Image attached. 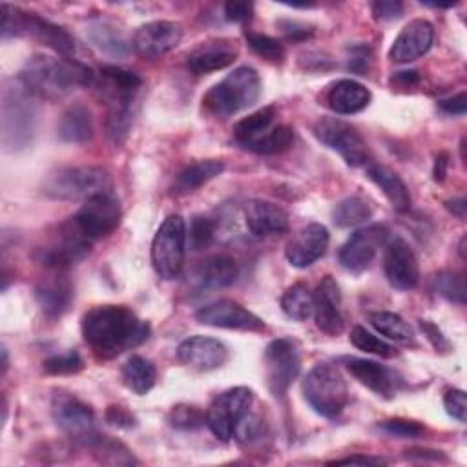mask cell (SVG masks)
Listing matches in <instances>:
<instances>
[{"mask_svg": "<svg viewBox=\"0 0 467 467\" xmlns=\"http://www.w3.org/2000/svg\"><path fill=\"white\" fill-rule=\"evenodd\" d=\"M82 336L95 356L102 359L142 345L150 334V325L124 305H97L82 316Z\"/></svg>", "mask_w": 467, "mask_h": 467, "instance_id": "obj_1", "label": "cell"}, {"mask_svg": "<svg viewBox=\"0 0 467 467\" xmlns=\"http://www.w3.org/2000/svg\"><path fill=\"white\" fill-rule=\"evenodd\" d=\"M20 84L35 97L55 100L77 88L95 84V73L73 58L33 55L20 71Z\"/></svg>", "mask_w": 467, "mask_h": 467, "instance_id": "obj_2", "label": "cell"}, {"mask_svg": "<svg viewBox=\"0 0 467 467\" xmlns=\"http://www.w3.org/2000/svg\"><path fill=\"white\" fill-rule=\"evenodd\" d=\"M142 86L137 73L122 69L119 66H104L100 69V93L108 104L106 133L120 144L130 133L133 120V100Z\"/></svg>", "mask_w": 467, "mask_h": 467, "instance_id": "obj_3", "label": "cell"}, {"mask_svg": "<svg viewBox=\"0 0 467 467\" xmlns=\"http://www.w3.org/2000/svg\"><path fill=\"white\" fill-rule=\"evenodd\" d=\"M33 95L22 84H5L2 89V146L5 151L27 148L35 135L36 108Z\"/></svg>", "mask_w": 467, "mask_h": 467, "instance_id": "obj_4", "label": "cell"}, {"mask_svg": "<svg viewBox=\"0 0 467 467\" xmlns=\"http://www.w3.org/2000/svg\"><path fill=\"white\" fill-rule=\"evenodd\" d=\"M261 95V78L250 66H239L221 82L212 86L204 97V108L217 117H230L252 106Z\"/></svg>", "mask_w": 467, "mask_h": 467, "instance_id": "obj_5", "label": "cell"}, {"mask_svg": "<svg viewBox=\"0 0 467 467\" xmlns=\"http://www.w3.org/2000/svg\"><path fill=\"white\" fill-rule=\"evenodd\" d=\"M109 188V173L100 166H62L49 171L42 182L44 195L58 201L89 199Z\"/></svg>", "mask_w": 467, "mask_h": 467, "instance_id": "obj_6", "label": "cell"}, {"mask_svg": "<svg viewBox=\"0 0 467 467\" xmlns=\"http://www.w3.org/2000/svg\"><path fill=\"white\" fill-rule=\"evenodd\" d=\"M0 11H2L0 29L4 38L15 36V35H27L60 55H71L75 51V40L64 27L35 13H27L7 4H2Z\"/></svg>", "mask_w": 467, "mask_h": 467, "instance_id": "obj_7", "label": "cell"}, {"mask_svg": "<svg viewBox=\"0 0 467 467\" xmlns=\"http://www.w3.org/2000/svg\"><path fill=\"white\" fill-rule=\"evenodd\" d=\"M306 403L323 418H336L348 401L347 383L341 372L330 363H317L303 379Z\"/></svg>", "mask_w": 467, "mask_h": 467, "instance_id": "obj_8", "label": "cell"}, {"mask_svg": "<svg viewBox=\"0 0 467 467\" xmlns=\"http://www.w3.org/2000/svg\"><path fill=\"white\" fill-rule=\"evenodd\" d=\"M186 252V223L181 215H168L151 241V265L159 277H179Z\"/></svg>", "mask_w": 467, "mask_h": 467, "instance_id": "obj_9", "label": "cell"}, {"mask_svg": "<svg viewBox=\"0 0 467 467\" xmlns=\"http://www.w3.org/2000/svg\"><path fill=\"white\" fill-rule=\"evenodd\" d=\"M312 131L321 144L337 151L348 166L368 164V146L361 133L352 124L337 117H321L314 122Z\"/></svg>", "mask_w": 467, "mask_h": 467, "instance_id": "obj_10", "label": "cell"}, {"mask_svg": "<svg viewBox=\"0 0 467 467\" xmlns=\"http://www.w3.org/2000/svg\"><path fill=\"white\" fill-rule=\"evenodd\" d=\"M252 403L254 392L248 387H232L210 403L204 421L215 438L228 441L234 438L241 420L250 412Z\"/></svg>", "mask_w": 467, "mask_h": 467, "instance_id": "obj_11", "label": "cell"}, {"mask_svg": "<svg viewBox=\"0 0 467 467\" xmlns=\"http://www.w3.org/2000/svg\"><path fill=\"white\" fill-rule=\"evenodd\" d=\"M51 416L57 427L77 443L91 447L100 436L95 429L93 410L73 394L62 390L55 392L51 400Z\"/></svg>", "mask_w": 467, "mask_h": 467, "instance_id": "obj_12", "label": "cell"}, {"mask_svg": "<svg viewBox=\"0 0 467 467\" xmlns=\"http://www.w3.org/2000/svg\"><path fill=\"white\" fill-rule=\"evenodd\" d=\"M89 250L91 239L86 237L71 219V223L58 226L57 235H53L49 243L36 248L35 259L44 266L62 270L84 259Z\"/></svg>", "mask_w": 467, "mask_h": 467, "instance_id": "obj_13", "label": "cell"}, {"mask_svg": "<svg viewBox=\"0 0 467 467\" xmlns=\"http://www.w3.org/2000/svg\"><path fill=\"white\" fill-rule=\"evenodd\" d=\"M263 363L270 392L275 398H283L301 370V359L296 343L286 337L270 341L265 348Z\"/></svg>", "mask_w": 467, "mask_h": 467, "instance_id": "obj_14", "label": "cell"}, {"mask_svg": "<svg viewBox=\"0 0 467 467\" xmlns=\"http://www.w3.org/2000/svg\"><path fill=\"white\" fill-rule=\"evenodd\" d=\"M120 215V202L109 190L86 199L73 221L80 232L93 241L109 235L119 226Z\"/></svg>", "mask_w": 467, "mask_h": 467, "instance_id": "obj_15", "label": "cell"}, {"mask_svg": "<svg viewBox=\"0 0 467 467\" xmlns=\"http://www.w3.org/2000/svg\"><path fill=\"white\" fill-rule=\"evenodd\" d=\"M389 230L383 224H368L356 230L339 250V263L352 274H361L368 268L378 250L387 243Z\"/></svg>", "mask_w": 467, "mask_h": 467, "instance_id": "obj_16", "label": "cell"}, {"mask_svg": "<svg viewBox=\"0 0 467 467\" xmlns=\"http://www.w3.org/2000/svg\"><path fill=\"white\" fill-rule=\"evenodd\" d=\"M195 319L202 325L215 328H230V330H263L265 323L243 305L232 299H217L195 312Z\"/></svg>", "mask_w": 467, "mask_h": 467, "instance_id": "obj_17", "label": "cell"}, {"mask_svg": "<svg viewBox=\"0 0 467 467\" xmlns=\"http://www.w3.org/2000/svg\"><path fill=\"white\" fill-rule=\"evenodd\" d=\"M383 268L387 281L398 290H412L420 281L418 257L401 237H394L385 244Z\"/></svg>", "mask_w": 467, "mask_h": 467, "instance_id": "obj_18", "label": "cell"}, {"mask_svg": "<svg viewBox=\"0 0 467 467\" xmlns=\"http://www.w3.org/2000/svg\"><path fill=\"white\" fill-rule=\"evenodd\" d=\"M182 38V27L171 20L142 24L133 35V49L144 58H157L175 49Z\"/></svg>", "mask_w": 467, "mask_h": 467, "instance_id": "obj_19", "label": "cell"}, {"mask_svg": "<svg viewBox=\"0 0 467 467\" xmlns=\"http://www.w3.org/2000/svg\"><path fill=\"white\" fill-rule=\"evenodd\" d=\"M343 363L350 376H354L361 385H365L368 390L381 398H394L396 392L403 387V378L396 370L372 359L348 356L343 358Z\"/></svg>", "mask_w": 467, "mask_h": 467, "instance_id": "obj_20", "label": "cell"}, {"mask_svg": "<svg viewBox=\"0 0 467 467\" xmlns=\"http://www.w3.org/2000/svg\"><path fill=\"white\" fill-rule=\"evenodd\" d=\"M177 359L193 370L210 372L226 363L228 348L215 337L190 336L177 347Z\"/></svg>", "mask_w": 467, "mask_h": 467, "instance_id": "obj_21", "label": "cell"}, {"mask_svg": "<svg viewBox=\"0 0 467 467\" xmlns=\"http://www.w3.org/2000/svg\"><path fill=\"white\" fill-rule=\"evenodd\" d=\"M330 234L325 224L310 223L296 232L285 248L286 261L296 268H306L321 259L328 248Z\"/></svg>", "mask_w": 467, "mask_h": 467, "instance_id": "obj_22", "label": "cell"}, {"mask_svg": "<svg viewBox=\"0 0 467 467\" xmlns=\"http://www.w3.org/2000/svg\"><path fill=\"white\" fill-rule=\"evenodd\" d=\"M434 40V27L425 18H414L409 24L403 26V29L394 38L389 58L398 64L412 62L420 57H423Z\"/></svg>", "mask_w": 467, "mask_h": 467, "instance_id": "obj_23", "label": "cell"}, {"mask_svg": "<svg viewBox=\"0 0 467 467\" xmlns=\"http://www.w3.org/2000/svg\"><path fill=\"white\" fill-rule=\"evenodd\" d=\"M314 317L316 327L328 336H339L345 328L341 292L332 275H325L314 292Z\"/></svg>", "mask_w": 467, "mask_h": 467, "instance_id": "obj_24", "label": "cell"}, {"mask_svg": "<svg viewBox=\"0 0 467 467\" xmlns=\"http://www.w3.org/2000/svg\"><path fill=\"white\" fill-rule=\"evenodd\" d=\"M237 58V47L232 40L217 38L199 44L193 51H190L186 58V66L195 75H206L212 71H219L234 64Z\"/></svg>", "mask_w": 467, "mask_h": 467, "instance_id": "obj_25", "label": "cell"}, {"mask_svg": "<svg viewBox=\"0 0 467 467\" xmlns=\"http://www.w3.org/2000/svg\"><path fill=\"white\" fill-rule=\"evenodd\" d=\"M243 215L248 230L257 237L285 234L288 230L286 212L270 201L252 199L244 202Z\"/></svg>", "mask_w": 467, "mask_h": 467, "instance_id": "obj_26", "label": "cell"}, {"mask_svg": "<svg viewBox=\"0 0 467 467\" xmlns=\"http://www.w3.org/2000/svg\"><path fill=\"white\" fill-rule=\"evenodd\" d=\"M239 268L228 255H212L204 259L192 274V286L195 292H208L230 286L237 279Z\"/></svg>", "mask_w": 467, "mask_h": 467, "instance_id": "obj_27", "label": "cell"}, {"mask_svg": "<svg viewBox=\"0 0 467 467\" xmlns=\"http://www.w3.org/2000/svg\"><path fill=\"white\" fill-rule=\"evenodd\" d=\"M370 99V91L352 78H339L327 91L328 108L339 115L359 113L368 106Z\"/></svg>", "mask_w": 467, "mask_h": 467, "instance_id": "obj_28", "label": "cell"}, {"mask_svg": "<svg viewBox=\"0 0 467 467\" xmlns=\"http://www.w3.org/2000/svg\"><path fill=\"white\" fill-rule=\"evenodd\" d=\"M35 296L46 316L58 317L73 299V285L66 275H47L36 285Z\"/></svg>", "mask_w": 467, "mask_h": 467, "instance_id": "obj_29", "label": "cell"}, {"mask_svg": "<svg viewBox=\"0 0 467 467\" xmlns=\"http://www.w3.org/2000/svg\"><path fill=\"white\" fill-rule=\"evenodd\" d=\"M367 175L368 179L383 192V195L387 197V201L390 202V206L403 213L409 212L410 208V192L407 188V184L403 182V179L389 170L387 166H379V164H367Z\"/></svg>", "mask_w": 467, "mask_h": 467, "instance_id": "obj_30", "label": "cell"}, {"mask_svg": "<svg viewBox=\"0 0 467 467\" xmlns=\"http://www.w3.org/2000/svg\"><path fill=\"white\" fill-rule=\"evenodd\" d=\"M93 137V119L86 106H69L58 122V139L69 144H82Z\"/></svg>", "mask_w": 467, "mask_h": 467, "instance_id": "obj_31", "label": "cell"}, {"mask_svg": "<svg viewBox=\"0 0 467 467\" xmlns=\"http://www.w3.org/2000/svg\"><path fill=\"white\" fill-rule=\"evenodd\" d=\"M224 171V162L221 159H204L188 164L179 171L173 181L175 193H190L206 184L208 181L215 179Z\"/></svg>", "mask_w": 467, "mask_h": 467, "instance_id": "obj_32", "label": "cell"}, {"mask_svg": "<svg viewBox=\"0 0 467 467\" xmlns=\"http://www.w3.org/2000/svg\"><path fill=\"white\" fill-rule=\"evenodd\" d=\"M124 385L139 396L148 394L157 379V370L153 363L142 356H131L122 367Z\"/></svg>", "mask_w": 467, "mask_h": 467, "instance_id": "obj_33", "label": "cell"}, {"mask_svg": "<svg viewBox=\"0 0 467 467\" xmlns=\"http://www.w3.org/2000/svg\"><path fill=\"white\" fill-rule=\"evenodd\" d=\"M86 36L97 49H100L106 55L126 57L130 53V42L124 38L120 29L111 24H106V22L93 24L88 27Z\"/></svg>", "mask_w": 467, "mask_h": 467, "instance_id": "obj_34", "label": "cell"}, {"mask_svg": "<svg viewBox=\"0 0 467 467\" xmlns=\"http://www.w3.org/2000/svg\"><path fill=\"white\" fill-rule=\"evenodd\" d=\"M275 119V108L274 106H265L248 117L241 119L234 126V139L244 148L248 142L255 140L259 135H263L266 130L274 126Z\"/></svg>", "mask_w": 467, "mask_h": 467, "instance_id": "obj_35", "label": "cell"}, {"mask_svg": "<svg viewBox=\"0 0 467 467\" xmlns=\"http://www.w3.org/2000/svg\"><path fill=\"white\" fill-rule=\"evenodd\" d=\"M294 142V130L288 124H277L248 142L244 148L259 155H275L286 151Z\"/></svg>", "mask_w": 467, "mask_h": 467, "instance_id": "obj_36", "label": "cell"}, {"mask_svg": "<svg viewBox=\"0 0 467 467\" xmlns=\"http://www.w3.org/2000/svg\"><path fill=\"white\" fill-rule=\"evenodd\" d=\"M281 308L290 319L306 321L314 314V294L305 283H296L285 290Z\"/></svg>", "mask_w": 467, "mask_h": 467, "instance_id": "obj_37", "label": "cell"}, {"mask_svg": "<svg viewBox=\"0 0 467 467\" xmlns=\"http://www.w3.org/2000/svg\"><path fill=\"white\" fill-rule=\"evenodd\" d=\"M370 325L389 339H394L398 343H412L414 341V332L410 325L398 314L387 312V310H378L368 316Z\"/></svg>", "mask_w": 467, "mask_h": 467, "instance_id": "obj_38", "label": "cell"}, {"mask_svg": "<svg viewBox=\"0 0 467 467\" xmlns=\"http://www.w3.org/2000/svg\"><path fill=\"white\" fill-rule=\"evenodd\" d=\"M372 215L370 204L361 197H347L343 199L332 212V219L341 228H352L363 224Z\"/></svg>", "mask_w": 467, "mask_h": 467, "instance_id": "obj_39", "label": "cell"}, {"mask_svg": "<svg viewBox=\"0 0 467 467\" xmlns=\"http://www.w3.org/2000/svg\"><path fill=\"white\" fill-rule=\"evenodd\" d=\"M95 449V456L99 462L108 465H133L137 463L131 451L122 445L120 441H115L108 436H99V440L91 445Z\"/></svg>", "mask_w": 467, "mask_h": 467, "instance_id": "obj_40", "label": "cell"}, {"mask_svg": "<svg viewBox=\"0 0 467 467\" xmlns=\"http://www.w3.org/2000/svg\"><path fill=\"white\" fill-rule=\"evenodd\" d=\"M350 341L356 348L374 354V356H379V358H385V359L394 358L398 354L392 345L385 343L383 339H379L378 336H374L372 332H368L365 327H359V325L350 330Z\"/></svg>", "mask_w": 467, "mask_h": 467, "instance_id": "obj_41", "label": "cell"}, {"mask_svg": "<svg viewBox=\"0 0 467 467\" xmlns=\"http://www.w3.org/2000/svg\"><path fill=\"white\" fill-rule=\"evenodd\" d=\"M432 286L436 290V294H440L441 297L463 305L465 303V279L462 274L456 272H438L432 279Z\"/></svg>", "mask_w": 467, "mask_h": 467, "instance_id": "obj_42", "label": "cell"}, {"mask_svg": "<svg viewBox=\"0 0 467 467\" xmlns=\"http://www.w3.org/2000/svg\"><path fill=\"white\" fill-rule=\"evenodd\" d=\"M213 237H215V226H213L212 219H208L204 215H195L190 221V228L186 230V243H188L190 250L201 252V250L208 248L212 244Z\"/></svg>", "mask_w": 467, "mask_h": 467, "instance_id": "obj_43", "label": "cell"}, {"mask_svg": "<svg viewBox=\"0 0 467 467\" xmlns=\"http://www.w3.org/2000/svg\"><path fill=\"white\" fill-rule=\"evenodd\" d=\"M244 38L252 47V51L266 60H281L285 57V46L274 36L255 33V31H246Z\"/></svg>", "mask_w": 467, "mask_h": 467, "instance_id": "obj_44", "label": "cell"}, {"mask_svg": "<svg viewBox=\"0 0 467 467\" xmlns=\"http://www.w3.org/2000/svg\"><path fill=\"white\" fill-rule=\"evenodd\" d=\"M42 365L47 374H75L84 367V361L77 350H67L47 358Z\"/></svg>", "mask_w": 467, "mask_h": 467, "instance_id": "obj_45", "label": "cell"}, {"mask_svg": "<svg viewBox=\"0 0 467 467\" xmlns=\"http://www.w3.org/2000/svg\"><path fill=\"white\" fill-rule=\"evenodd\" d=\"M204 421V416L197 407L177 405L170 412V423L177 429H197Z\"/></svg>", "mask_w": 467, "mask_h": 467, "instance_id": "obj_46", "label": "cell"}, {"mask_svg": "<svg viewBox=\"0 0 467 467\" xmlns=\"http://www.w3.org/2000/svg\"><path fill=\"white\" fill-rule=\"evenodd\" d=\"M379 429L390 436L398 438H418L423 432V427L416 421L403 420V418H392L379 423Z\"/></svg>", "mask_w": 467, "mask_h": 467, "instance_id": "obj_47", "label": "cell"}, {"mask_svg": "<svg viewBox=\"0 0 467 467\" xmlns=\"http://www.w3.org/2000/svg\"><path fill=\"white\" fill-rule=\"evenodd\" d=\"M443 407L449 416L454 420L465 423L467 420V403H465V392L462 389H451L443 396Z\"/></svg>", "mask_w": 467, "mask_h": 467, "instance_id": "obj_48", "label": "cell"}, {"mask_svg": "<svg viewBox=\"0 0 467 467\" xmlns=\"http://www.w3.org/2000/svg\"><path fill=\"white\" fill-rule=\"evenodd\" d=\"M224 18L228 22H246L252 18L254 4L252 2H241V0H230L223 7Z\"/></svg>", "mask_w": 467, "mask_h": 467, "instance_id": "obj_49", "label": "cell"}, {"mask_svg": "<svg viewBox=\"0 0 467 467\" xmlns=\"http://www.w3.org/2000/svg\"><path fill=\"white\" fill-rule=\"evenodd\" d=\"M370 9H372L374 18H378V20H394V18L401 16L403 4L392 2V0H383V2H372Z\"/></svg>", "mask_w": 467, "mask_h": 467, "instance_id": "obj_50", "label": "cell"}, {"mask_svg": "<svg viewBox=\"0 0 467 467\" xmlns=\"http://www.w3.org/2000/svg\"><path fill=\"white\" fill-rule=\"evenodd\" d=\"M106 421L115 425V427H133L135 425V420L133 416L124 409V407H119V405H109L108 410H106Z\"/></svg>", "mask_w": 467, "mask_h": 467, "instance_id": "obj_51", "label": "cell"}, {"mask_svg": "<svg viewBox=\"0 0 467 467\" xmlns=\"http://www.w3.org/2000/svg\"><path fill=\"white\" fill-rule=\"evenodd\" d=\"M420 327H421V330L425 332L427 339L432 343V347H434L436 350H441V352L449 350V343H447L445 336L441 334V330H440L434 323L421 319V321H420Z\"/></svg>", "mask_w": 467, "mask_h": 467, "instance_id": "obj_52", "label": "cell"}, {"mask_svg": "<svg viewBox=\"0 0 467 467\" xmlns=\"http://www.w3.org/2000/svg\"><path fill=\"white\" fill-rule=\"evenodd\" d=\"M440 108L449 115H463L467 109V95L465 91H460L458 95H452L449 99L440 100Z\"/></svg>", "mask_w": 467, "mask_h": 467, "instance_id": "obj_53", "label": "cell"}, {"mask_svg": "<svg viewBox=\"0 0 467 467\" xmlns=\"http://www.w3.org/2000/svg\"><path fill=\"white\" fill-rule=\"evenodd\" d=\"M283 31L286 35V38L290 40H299V38H308L312 35V29H308L305 24H299V22H283Z\"/></svg>", "mask_w": 467, "mask_h": 467, "instance_id": "obj_54", "label": "cell"}, {"mask_svg": "<svg viewBox=\"0 0 467 467\" xmlns=\"http://www.w3.org/2000/svg\"><path fill=\"white\" fill-rule=\"evenodd\" d=\"M368 49L367 47H356L352 53V58L348 60V67L358 71L359 75H363V71H367L368 67Z\"/></svg>", "mask_w": 467, "mask_h": 467, "instance_id": "obj_55", "label": "cell"}, {"mask_svg": "<svg viewBox=\"0 0 467 467\" xmlns=\"http://www.w3.org/2000/svg\"><path fill=\"white\" fill-rule=\"evenodd\" d=\"M381 465L385 463L383 458H374V456H348V458H341V460H334L328 462V465Z\"/></svg>", "mask_w": 467, "mask_h": 467, "instance_id": "obj_56", "label": "cell"}, {"mask_svg": "<svg viewBox=\"0 0 467 467\" xmlns=\"http://www.w3.org/2000/svg\"><path fill=\"white\" fill-rule=\"evenodd\" d=\"M392 80H396V82H400L401 86H414V84H418L420 82V75H418V71H414V69H409V71H398L394 77H392Z\"/></svg>", "mask_w": 467, "mask_h": 467, "instance_id": "obj_57", "label": "cell"}, {"mask_svg": "<svg viewBox=\"0 0 467 467\" xmlns=\"http://www.w3.org/2000/svg\"><path fill=\"white\" fill-rule=\"evenodd\" d=\"M447 164H449V155L447 153H440L436 157V162H434V179L436 181H443L445 179V173H447Z\"/></svg>", "mask_w": 467, "mask_h": 467, "instance_id": "obj_58", "label": "cell"}, {"mask_svg": "<svg viewBox=\"0 0 467 467\" xmlns=\"http://www.w3.org/2000/svg\"><path fill=\"white\" fill-rule=\"evenodd\" d=\"M447 208H449L454 215H458L460 219L465 217V208H467V204H465V199H463V197H458V199L449 201V202H447Z\"/></svg>", "mask_w": 467, "mask_h": 467, "instance_id": "obj_59", "label": "cell"}, {"mask_svg": "<svg viewBox=\"0 0 467 467\" xmlns=\"http://www.w3.org/2000/svg\"><path fill=\"white\" fill-rule=\"evenodd\" d=\"M7 367H9V359H7V348H5V347H2V374H5Z\"/></svg>", "mask_w": 467, "mask_h": 467, "instance_id": "obj_60", "label": "cell"}, {"mask_svg": "<svg viewBox=\"0 0 467 467\" xmlns=\"http://www.w3.org/2000/svg\"><path fill=\"white\" fill-rule=\"evenodd\" d=\"M460 255H462V259H465V237H462V241H460Z\"/></svg>", "mask_w": 467, "mask_h": 467, "instance_id": "obj_61", "label": "cell"}]
</instances>
